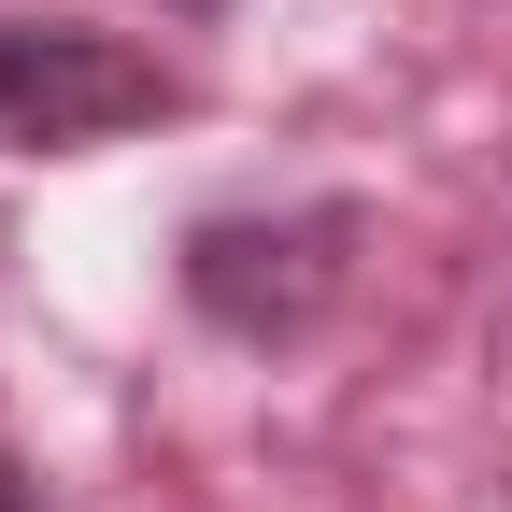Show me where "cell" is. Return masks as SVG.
<instances>
[{
  "label": "cell",
  "mask_w": 512,
  "mask_h": 512,
  "mask_svg": "<svg viewBox=\"0 0 512 512\" xmlns=\"http://www.w3.org/2000/svg\"><path fill=\"white\" fill-rule=\"evenodd\" d=\"M171 114V72L114 29H43V15H0V143H114V128Z\"/></svg>",
  "instance_id": "1"
},
{
  "label": "cell",
  "mask_w": 512,
  "mask_h": 512,
  "mask_svg": "<svg viewBox=\"0 0 512 512\" xmlns=\"http://www.w3.org/2000/svg\"><path fill=\"white\" fill-rule=\"evenodd\" d=\"M342 256H356V214H328V200L313 214H214L185 242V299L242 342H285L342 299Z\"/></svg>",
  "instance_id": "2"
},
{
  "label": "cell",
  "mask_w": 512,
  "mask_h": 512,
  "mask_svg": "<svg viewBox=\"0 0 512 512\" xmlns=\"http://www.w3.org/2000/svg\"><path fill=\"white\" fill-rule=\"evenodd\" d=\"M0 512H29V456H15V441H0Z\"/></svg>",
  "instance_id": "3"
}]
</instances>
